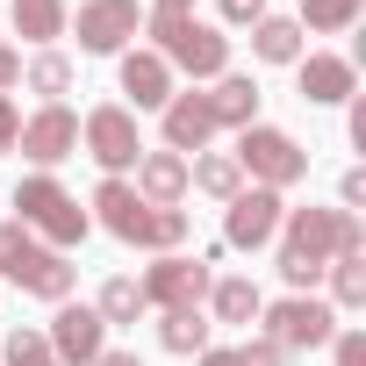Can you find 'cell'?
<instances>
[{
    "label": "cell",
    "mask_w": 366,
    "mask_h": 366,
    "mask_svg": "<svg viewBox=\"0 0 366 366\" xmlns=\"http://www.w3.org/2000/svg\"><path fill=\"white\" fill-rule=\"evenodd\" d=\"M86 216H94L108 237L137 244V252H179V244H187V230H194L187 209H151V202H137L129 179H101L94 202H86Z\"/></svg>",
    "instance_id": "1"
},
{
    "label": "cell",
    "mask_w": 366,
    "mask_h": 366,
    "mask_svg": "<svg viewBox=\"0 0 366 366\" xmlns=\"http://www.w3.org/2000/svg\"><path fill=\"white\" fill-rule=\"evenodd\" d=\"M144 51H158L172 65V79L187 72V79H223L230 72V36L202 15H144Z\"/></svg>",
    "instance_id": "2"
},
{
    "label": "cell",
    "mask_w": 366,
    "mask_h": 366,
    "mask_svg": "<svg viewBox=\"0 0 366 366\" xmlns=\"http://www.w3.org/2000/svg\"><path fill=\"white\" fill-rule=\"evenodd\" d=\"M8 209H15V223H22L36 244H51V252H72V244L94 230V216L79 209V194L65 187L58 172H29L22 187H15V202H8Z\"/></svg>",
    "instance_id": "3"
},
{
    "label": "cell",
    "mask_w": 366,
    "mask_h": 366,
    "mask_svg": "<svg viewBox=\"0 0 366 366\" xmlns=\"http://www.w3.org/2000/svg\"><path fill=\"white\" fill-rule=\"evenodd\" d=\"M237 172H252V187H273V194H287V187H302L309 179V151L287 137V129H273V122H252V129H237Z\"/></svg>",
    "instance_id": "4"
},
{
    "label": "cell",
    "mask_w": 366,
    "mask_h": 366,
    "mask_svg": "<svg viewBox=\"0 0 366 366\" xmlns=\"http://www.w3.org/2000/svg\"><path fill=\"white\" fill-rule=\"evenodd\" d=\"M79 144H86V158L101 165V179H129L137 158H144V129H137V115H129L122 101L86 108V115H79Z\"/></svg>",
    "instance_id": "5"
},
{
    "label": "cell",
    "mask_w": 366,
    "mask_h": 366,
    "mask_svg": "<svg viewBox=\"0 0 366 366\" xmlns=\"http://www.w3.org/2000/svg\"><path fill=\"white\" fill-rule=\"evenodd\" d=\"M259 337H273L287 359H295V352H323V345L337 337V309L316 302V295H280V302L259 309Z\"/></svg>",
    "instance_id": "6"
},
{
    "label": "cell",
    "mask_w": 366,
    "mask_h": 366,
    "mask_svg": "<svg viewBox=\"0 0 366 366\" xmlns=\"http://www.w3.org/2000/svg\"><path fill=\"white\" fill-rule=\"evenodd\" d=\"M209 280H216V259L209 252H158L151 266H144V309H202L209 302Z\"/></svg>",
    "instance_id": "7"
},
{
    "label": "cell",
    "mask_w": 366,
    "mask_h": 366,
    "mask_svg": "<svg viewBox=\"0 0 366 366\" xmlns=\"http://www.w3.org/2000/svg\"><path fill=\"white\" fill-rule=\"evenodd\" d=\"M65 36H79L86 58H122L144 36V8L137 0H79V15H65Z\"/></svg>",
    "instance_id": "8"
},
{
    "label": "cell",
    "mask_w": 366,
    "mask_h": 366,
    "mask_svg": "<svg viewBox=\"0 0 366 366\" xmlns=\"http://www.w3.org/2000/svg\"><path fill=\"white\" fill-rule=\"evenodd\" d=\"M280 216H287V202L273 187H237L223 202V252H266L280 237Z\"/></svg>",
    "instance_id": "9"
},
{
    "label": "cell",
    "mask_w": 366,
    "mask_h": 366,
    "mask_svg": "<svg viewBox=\"0 0 366 366\" xmlns=\"http://www.w3.org/2000/svg\"><path fill=\"white\" fill-rule=\"evenodd\" d=\"M15 151L36 165V172H51V165H65L72 151H79V115L65 108V101H44L36 115H22V137H15Z\"/></svg>",
    "instance_id": "10"
},
{
    "label": "cell",
    "mask_w": 366,
    "mask_h": 366,
    "mask_svg": "<svg viewBox=\"0 0 366 366\" xmlns=\"http://www.w3.org/2000/svg\"><path fill=\"white\" fill-rule=\"evenodd\" d=\"M44 345H51V359H58V366H94V359L108 352V323L94 316V302H58V316H51Z\"/></svg>",
    "instance_id": "11"
},
{
    "label": "cell",
    "mask_w": 366,
    "mask_h": 366,
    "mask_svg": "<svg viewBox=\"0 0 366 366\" xmlns=\"http://www.w3.org/2000/svg\"><path fill=\"white\" fill-rule=\"evenodd\" d=\"M115 86H122V108L129 115H151V108H165L179 94V79H172V65L158 51H122L115 58Z\"/></svg>",
    "instance_id": "12"
},
{
    "label": "cell",
    "mask_w": 366,
    "mask_h": 366,
    "mask_svg": "<svg viewBox=\"0 0 366 366\" xmlns=\"http://www.w3.org/2000/svg\"><path fill=\"white\" fill-rule=\"evenodd\" d=\"M158 129H165V151H179V158L209 151V144H216V115H209V94H202V86H179V94L158 108Z\"/></svg>",
    "instance_id": "13"
},
{
    "label": "cell",
    "mask_w": 366,
    "mask_h": 366,
    "mask_svg": "<svg viewBox=\"0 0 366 366\" xmlns=\"http://www.w3.org/2000/svg\"><path fill=\"white\" fill-rule=\"evenodd\" d=\"M280 259H309V266H330L337 259V209H287L280 216Z\"/></svg>",
    "instance_id": "14"
},
{
    "label": "cell",
    "mask_w": 366,
    "mask_h": 366,
    "mask_svg": "<svg viewBox=\"0 0 366 366\" xmlns=\"http://www.w3.org/2000/svg\"><path fill=\"white\" fill-rule=\"evenodd\" d=\"M295 86H302L309 108H345V101L359 94V65H352V58H330V51H302Z\"/></svg>",
    "instance_id": "15"
},
{
    "label": "cell",
    "mask_w": 366,
    "mask_h": 366,
    "mask_svg": "<svg viewBox=\"0 0 366 366\" xmlns=\"http://www.w3.org/2000/svg\"><path fill=\"white\" fill-rule=\"evenodd\" d=\"M129 187H137V202H151V209H179V202L194 194V187H187V158L165 151V144L137 158V179H129Z\"/></svg>",
    "instance_id": "16"
},
{
    "label": "cell",
    "mask_w": 366,
    "mask_h": 366,
    "mask_svg": "<svg viewBox=\"0 0 366 366\" xmlns=\"http://www.w3.org/2000/svg\"><path fill=\"white\" fill-rule=\"evenodd\" d=\"M209 115H216V129H252L259 122V79L252 72L209 79Z\"/></svg>",
    "instance_id": "17"
},
{
    "label": "cell",
    "mask_w": 366,
    "mask_h": 366,
    "mask_svg": "<svg viewBox=\"0 0 366 366\" xmlns=\"http://www.w3.org/2000/svg\"><path fill=\"white\" fill-rule=\"evenodd\" d=\"M259 309H266V295H259L252 273H216L209 280V316L216 323H259Z\"/></svg>",
    "instance_id": "18"
},
{
    "label": "cell",
    "mask_w": 366,
    "mask_h": 366,
    "mask_svg": "<svg viewBox=\"0 0 366 366\" xmlns=\"http://www.w3.org/2000/svg\"><path fill=\"white\" fill-rule=\"evenodd\" d=\"M252 58H259V65H302V22L266 8V15L252 22Z\"/></svg>",
    "instance_id": "19"
},
{
    "label": "cell",
    "mask_w": 366,
    "mask_h": 366,
    "mask_svg": "<svg viewBox=\"0 0 366 366\" xmlns=\"http://www.w3.org/2000/svg\"><path fill=\"white\" fill-rule=\"evenodd\" d=\"M72 79H79V65L51 44V51H36V58H22V86L36 94V101H65L72 94Z\"/></svg>",
    "instance_id": "20"
},
{
    "label": "cell",
    "mask_w": 366,
    "mask_h": 366,
    "mask_svg": "<svg viewBox=\"0 0 366 366\" xmlns=\"http://www.w3.org/2000/svg\"><path fill=\"white\" fill-rule=\"evenodd\" d=\"M209 309H158V345L165 352H179V359H194V352H209Z\"/></svg>",
    "instance_id": "21"
},
{
    "label": "cell",
    "mask_w": 366,
    "mask_h": 366,
    "mask_svg": "<svg viewBox=\"0 0 366 366\" xmlns=\"http://www.w3.org/2000/svg\"><path fill=\"white\" fill-rule=\"evenodd\" d=\"M187 187H202L209 202H230V194L244 187V172H237L230 151H194V158H187Z\"/></svg>",
    "instance_id": "22"
},
{
    "label": "cell",
    "mask_w": 366,
    "mask_h": 366,
    "mask_svg": "<svg viewBox=\"0 0 366 366\" xmlns=\"http://www.w3.org/2000/svg\"><path fill=\"white\" fill-rule=\"evenodd\" d=\"M44 252H51V244H36V237H29V230L15 223V216L0 223V280H15V287H29V273L44 266Z\"/></svg>",
    "instance_id": "23"
},
{
    "label": "cell",
    "mask_w": 366,
    "mask_h": 366,
    "mask_svg": "<svg viewBox=\"0 0 366 366\" xmlns=\"http://www.w3.org/2000/svg\"><path fill=\"white\" fill-rule=\"evenodd\" d=\"M65 0H15V36L22 44H36V51H51L58 36H65Z\"/></svg>",
    "instance_id": "24"
},
{
    "label": "cell",
    "mask_w": 366,
    "mask_h": 366,
    "mask_svg": "<svg viewBox=\"0 0 366 366\" xmlns=\"http://www.w3.org/2000/svg\"><path fill=\"white\" fill-rule=\"evenodd\" d=\"M94 316H101L108 330H122V323L151 316V309H144V287H137V273H115V280H101V295H94Z\"/></svg>",
    "instance_id": "25"
},
{
    "label": "cell",
    "mask_w": 366,
    "mask_h": 366,
    "mask_svg": "<svg viewBox=\"0 0 366 366\" xmlns=\"http://www.w3.org/2000/svg\"><path fill=\"white\" fill-rule=\"evenodd\" d=\"M359 15H366V0H302V36H345V29H359Z\"/></svg>",
    "instance_id": "26"
},
{
    "label": "cell",
    "mask_w": 366,
    "mask_h": 366,
    "mask_svg": "<svg viewBox=\"0 0 366 366\" xmlns=\"http://www.w3.org/2000/svg\"><path fill=\"white\" fill-rule=\"evenodd\" d=\"M72 287H79V266H72V252H44V266L29 273V287L22 295H36V302H72Z\"/></svg>",
    "instance_id": "27"
},
{
    "label": "cell",
    "mask_w": 366,
    "mask_h": 366,
    "mask_svg": "<svg viewBox=\"0 0 366 366\" xmlns=\"http://www.w3.org/2000/svg\"><path fill=\"white\" fill-rule=\"evenodd\" d=\"M323 280H330V309H366V252L330 259V266H323Z\"/></svg>",
    "instance_id": "28"
},
{
    "label": "cell",
    "mask_w": 366,
    "mask_h": 366,
    "mask_svg": "<svg viewBox=\"0 0 366 366\" xmlns=\"http://www.w3.org/2000/svg\"><path fill=\"white\" fill-rule=\"evenodd\" d=\"M0 366H58V359H51V345H44L36 323H15L8 345H0Z\"/></svg>",
    "instance_id": "29"
},
{
    "label": "cell",
    "mask_w": 366,
    "mask_h": 366,
    "mask_svg": "<svg viewBox=\"0 0 366 366\" xmlns=\"http://www.w3.org/2000/svg\"><path fill=\"white\" fill-rule=\"evenodd\" d=\"M237 366H287V352H280L273 337H244V345H237Z\"/></svg>",
    "instance_id": "30"
},
{
    "label": "cell",
    "mask_w": 366,
    "mask_h": 366,
    "mask_svg": "<svg viewBox=\"0 0 366 366\" xmlns=\"http://www.w3.org/2000/svg\"><path fill=\"white\" fill-rule=\"evenodd\" d=\"M330 366H366V330H337L330 337Z\"/></svg>",
    "instance_id": "31"
},
{
    "label": "cell",
    "mask_w": 366,
    "mask_h": 366,
    "mask_svg": "<svg viewBox=\"0 0 366 366\" xmlns=\"http://www.w3.org/2000/svg\"><path fill=\"white\" fill-rule=\"evenodd\" d=\"M352 252H366V223L352 209H337V259H352Z\"/></svg>",
    "instance_id": "32"
},
{
    "label": "cell",
    "mask_w": 366,
    "mask_h": 366,
    "mask_svg": "<svg viewBox=\"0 0 366 366\" xmlns=\"http://www.w3.org/2000/svg\"><path fill=\"white\" fill-rule=\"evenodd\" d=\"M216 8H223V29H252L266 15V0H216Z\"/></svg>",
    "instance_id": "33"
},
{
    "label": "cell",
    "mask_w": 366,
    "mask_h": 366,
    "mask_svg": "<svg viewBox=\"0 0 366 366\" xmlns=\"http://www.w3.org/2000/svg\"><path fill=\"white\" fill-rule=\"evenodd\" d=\"M337 209H352V216L366 209V165H352V172L337 179Z\"/></svg>",
    "instance_id": "34"
},
{
    "label": "cell",
    "mask_w": 366,
    "mask_h": 366,
    "mask_svg": "<svg viewBox=\"0 0 366 366\" xmlns=\"http://www.w3.org/2000/svg\"><path fill=\"white\" fill-rule=\"evenodd\" d=\"M15 137H22V108H15L8 94H0V158L15 151Z\"/></svg>",
    "instance_id": "35"
},
{
    "label": "cell",
    "mask_w": 366,
    "mask_h": 366,
    "mask_svg": "<svg viewBox=\"0 0 366 366\" xmlns=\"http://www.w3.org/2000/svg\"><path fill=\"white\" fill-rule=\"evenodd\" d=\"M15 79H22V51H15V44H8V36H0V94H8V86H15Z\"/></svg>",
    "instance_id": "36"
},
{
    "label": "cell",
    "mask_w": 366,
    "mask_h": 366,
    "mask_svg": "<svg viewBox=\"0 0 366 366\" xmlns=\"http://www.w3.org/2000/svg\"><path fill=\"white\" fill-rule=\"evenodd\" d=\"M194 366H237V352H223V345H209V352H194Z\"/></svg>",
    "instance_id": "37"
},
{
    "label": "cell",
    "mask_w": 366,
    "mask_h": 366,
    "mask_svg": "<svg viewBox=\"0 0 366 366\" xmlns=\"http://www.w3.org/2000/svg\"><path fill=\"white\" fill-rule=\"evenodd\" d=\"M94 366H144V359H137V352H115V345H108V352H101Z\"/></svg>",
    "instance_id": "38"
},
{
    "label": "cell",
    "mask_w": 366,
    "mask_h": 366,
    "mask_svg": "<svg viewBox=\"0 0 366 366\" xmlns=\"http://www.w3.org/2000/svg\"><path fill=\"white\" fill-rule=\"evenodd\" d=\"M151 15H194V0H151Z\"/></svg>",
    "instance_id": "39"
}]
</instances>
